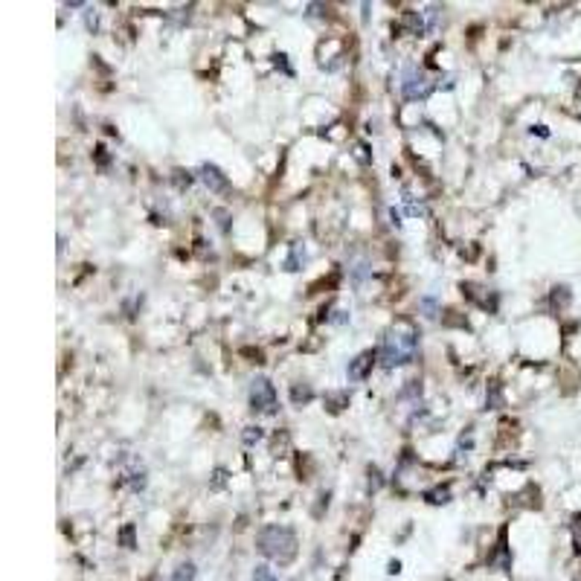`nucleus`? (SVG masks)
Wrapping results in <instances>:
<instances>
[{
	"instance_id": "nucleus-14",
	"label": "nucleus",
	"mask_w": 581,
	"mask_h": 581,
	"mask_svg": "<svg viewBox=\"0 0 581 581\" xmlns=\"http://www.w3.org/2000/svg\"><path fill=\"white\" fill-rule=\"evenodd\" d=\"M120 541H122L125 546H128V549H134V526H131V523L120 532Z\"/></svg>"
},
{
	"instance_id": "nucleus-13",
	"label": "nucleus",
	"mask_w": 581,
	"mask_h": 581,
	"mask_svg": "<svg viewBox=\"0 0 581 581\" xmlns=\"http://www.w3.org/2000/svg\"><path fill=\"white\" fill-rule=\"evenodd\" d=\"M262 428H245V433H242V439H245V445H256V442H262Z\"/></svg>"
},
{
	"instance_id": "nucleus-3",
	"label": "nucleus",
	"mask_w": 581,
	"mask_h": 581,
	"mask_svg": "<svg viewBox=\"0 0 581 581\" xmlns=\"http://www.w3.org/2000/svg\"><path fill=\"white\" fill-rule=\"evenodd\" d=\"M401 96L410 99V102H421V99H428L433 93V79L424 73L421 67H404V73H401Z\"/></svg>"
},
{
	"instance_id": "nucleus-1",
	"label": "nucleus",
	"mask_w": 581,
	"mask_h": 581,
	"mask_svg": "<svg viewBox=\"0 0 581 581\" xmlns=\"http://www.w3.org/2000/svg\"><path fill=\"white\" fill-rule=\"evenodd\" d=\"M419 329L413 323H395L392 329L384 334V340H381V352H378V358H381V366H387V370H395V366H407V363H413L416 355H419Z\"/></svg>"
},
{
	"instance_id": "nucleus-17",
	"label": "nucleus",
	"mask_w": 581,
	"mask_h": 581,
	"mask_svg": "<svg viewBox=\"0 0 581 581\" xmlns=\"http://www.w3.org/2000/svg\"><path fill=\"white\" fill-rule=\"evenodd\" d=\"M421 311H424V317H436V303L430 300V296H428V300H421Z\"/></svg>"
},
{
	"instance_id": "nucleus-16",
	"label": "nucleus",
	"mask_w": 581,
	"mask_h": 581,
	"mask_svg": "<svg viewBox=\"0 0 581 581\" xmlns=\"http://www.w3.org/2000/svg\"><path fill=\"white\" fill-rule=\"evenodd\" d=\"M552 303H561V305H566L570 303V294H566V288H555V294H552Z\"/></svg>"
},
{
	"instance_id": "nucleus-15",
	"label": "nucleus",
	"mask_w": 581,
	"mask_h": 581,
	"mask_svg": "<svg viewBox=\"0 0 581 581\" xmlns=\"http://www.w3.org/2000/svg\"><path fill=\"white\" fill-rule=\"evenodd\" d=\"M84 23H88V30H99V15H96V9H88V15H84Z\"/></svg>"
},
{
	"instance_id": "nucleus-19",
	"label": "nucleus",
	"mask_w": 581,
	"mask_h": 581,
	"mask_svg": "<svg viewBox=\"0 0 581 581\" xmlns=\"http://www.w3.org/2000/svg\"><path fill=\"white\" fill-rule=\"evenodd\" d=\"M575 544H578V549H581V515H575Z\"/></svg>"
},
{
	"instance_id": "nucleus-7",
	"label": "nucleus",
	"mask_w": 581,
	"mask_h": 581,
	"mask_svg": "<svg viewBox=\"0 0 581 581\" xmlns=\"http://www.w3.org/2000/svg\"><path fill=\"white\" fill-rule=\"evenodd\" d=\"M401 23H404V26H407V30L413 32V35H419V32H424V30H428V26H424V15H421V12H407Z\"/></svg>"
},
{
	"instance_id": "nucleus-12",
	"label": "nucleus",
	"mask_w": 581,
	"mask_h": 581,
	"mask_svg": "<svg viewBox=\"0 0 581 581\" xmlns=\"http://www.w3.org/2000/svg\"><path fill=\"white\" fill-rule=\"evenodd\" d=\"M291 399H294V404H305V401L314 399V392H311V387H308V384H305V387L296 384V387L291 390Z\"/></svg>"
},
{
	"instance_id": "nucleus-9",
	"label": "nucleus",
	"mask_w": 581,
	"mask_h": 581,
	"mask_svg": "<svg viewBox=\"0 0 581 581\" xmlns=\"http://www.w3.org/2000/svg\"><path fill=\"white\" fill-rule=\"evenodd\" d=\"M424 500H428V503H433V506H442V503H448V500H450V488H448V486L430 488L428 494H424Z\"/></svg>"
},
{
	"instance_id": "nucleus-11",
	"label": "nucleus",
	"mask_w": 581,
	"mask_h": 581,
	"mask_svg": "<svg viewBox=\"0 0 581 581\" xmlns=\"http://www.w3.org/2000/svg\"><path fill=\"white\" fill-rule=\"evenodd\" d=\"M253 581H279V578L267 564H256L253 566Z\"/></svg>"
},
{
	"instance_id": "nucleus-2",
	"label": "nucleus",
	"mask_w": 581,
	"mask_h": 581,
	"mask_svg": "<svg viewBox=\"0 0 581 581\" xmlns=\"http://www.w3.org/2000/svg\"><path fill=\"white\" fill-rule=\"evenodd\" d=\"M256 544L262 555L276 564H291L296 558V535L288 526H279V523L265 526L256 537Z\"/></svg>"
},
{
	"instance_id": "nucleus-4",
	"label": "nucleus",
	"mask_w": 581,
	"mask_h": 581,
	"mask_svg": "<svg viewBox=\"0 0 581 581\" xmlns=\"http://www.w3.org/2000/svg\"><path fill=\"white\" fill-rule=\"evenodd\" d=\"M250 410L253 413H265V416L276 413V390L271 381L262 375L250 381Z\"/></svg>"
},
{
	"instance_id": "nucleus-6",
	"label": "nucleus",
	"mask_w": 581,
	"mask_h": 581,
	"mask_svg": "<svg viewBox=\"0 0 581 581\" xmlns=\"http://www.w3.org/2000/svg\"><path fill=\"white\" fill-rule=\"evenodd\" d=\"M375 361H378L375 352H361V355H358L355 361H349V366H346L349 381H363L366 375L372 372V363H375Z\"/></svg>"
},
{
	"instance_id": "nucleus-18",
	"label": "nucleus",
	"mask_w": 581,
	"mask_h": 581,
	"mask_svg": "<svg viewBox=\"0 0 581 581\" xmlns=\"http://www.w3.org/2000/svg\"><path fill=\"white\" fill-rule=\"evenodd\" d=\"M370 486H372V491L381 488V471L378 468H370Z\"/></svg>"
},
{
	"instance_id": "nucleus-20",
	"label": "nucleus",
	"mask_w": 581,
	"mask_h": 581,
	"mask_svg": "<svg viewBox=\"0 0 581 581\" xmlns=\"http://www.w3.org/2000/svg\"><path fill=\"white\" fill-rule=\"evenodd\" d=\"M212 486H216V488H221V486H224V471H221V468L216 471V483H212Z\"/></svg>"
},
{
	"instance_id": "nucleus-10",
	"label": "nucleus",
	"mask_w": 581,
	"mask_h": 581,
	"mask_svg": "<svg viewBox=\"0 0 581 581\" xmlns=\"http://www.w3.org/2000/svg\"><path fill=\"white\" fill-rule=\"evenodd\" d=\"M175 581H195V564H192V561L178 564V570H175Z\"/></svg>"
},
{
	"instance_id": "nucleus-8",
	"label": "nucleus",
	"mask_w": 581,
	"mask_h": 581,
	"mask_svg": "<svg viewBox=\"0 0 581 581\" xmlns=\"http://www.w3.org/2000/svg\"><path fill=\"white\" fill-rule=\"evenodd\" d=\"M303 262H305V250H303V245H294V247H291V256L285 259V271H300Z\"/></svg>"
},
{
	"instance_id": "nucleus-5",
	"label": "nucleus",
	"mask_w": 581,
	"mask_h": 581,
	"mask_svg": "<svg viewBox=\"0 0 581 581\" xmlns=\"http://www.w3.org/2000/svg\"><path fill=\"white\" fill-rule=\"evenodd\" d=\"M198 178L204 180V187L209 192H227V189H230V180H227V175L221 172L218 166H212V163H204L201 169H198Z\"/></svg>"
}]
</instances>
